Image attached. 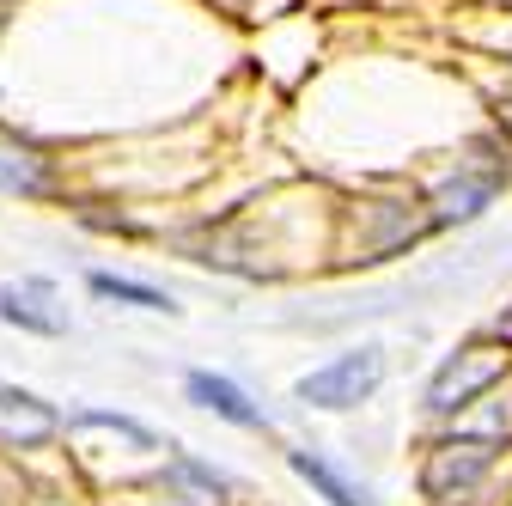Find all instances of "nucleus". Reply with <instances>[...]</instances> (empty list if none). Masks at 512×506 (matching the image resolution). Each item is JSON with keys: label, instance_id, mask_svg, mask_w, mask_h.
Returning <instances> with one entry per match:
<instances>
[{"label": "nucleus", "instance_id": "2", "mask_svg": "<svg viewBox=\"0 0 512 506\" xmlns=\"http://www.w3.org/2000/svg\"><path fill=\"white\" fill-rule=\"evenodd\" d=\"M378 385H384V354L354 348V354H336L330 366L305 372L299 378V403H311V409H360Z\"/></svg>", "mask_w": 512, "mask_h": 506}, {"label": "nucleus", "instance_id": "8", "mask_svg": "<svg viewBox=\"0 0 512 506\" xmlns=\"http://www.w3.org/2000/svg\"><path fill=\"white\" fill-rule=\"evenodd\" d=\"M494 183H500V177H458V183H445L439 196H433V220H439V226H452V220H476V214H482V202L494 196Z\"/></svg>", "mask_w": 512, "mask_h": 506}, {"label": "nucleus", "instance_id": "1", "mask_svg": "<svg viewBox=\"0 0 512 506\" xmlns=\"http://www.w3.org/2000/svg\"><path fill=\"white\" fill-rule=\"evenodd\" d=\"M506 366H512V348H500V342H476V348L452 354V360L433 372V385H427V409L433 415L470 409L482 391H494L500 378H506Z\"/></svg>", "mask_w": 512, "mask_h": 506}, {"label": "nucleus", "instance_id": "4", "mask_svg": "<svg viewBox=\"0 0 512 506\" xmlns=\"http://www.w3.org/2000/svg\"><path fill=\"white\" fill-rule=\"evenodd\" d=\"M0 318L31 330V336H68V305H61V287L43 281V275H25V281L0 287Z\"/></svg>", "mask_w": 512, "mask_h": 506}, {"label": "nucleus", "instance_id": "3", "mask_svg": "<svg viewBox=\"0 0 512 506\" xmlns=\"http://www.w3.org/2000/svg\"><path fill=\"white\" fill-rule=\"evenodd\" d=\"M494 452H500L494 439H445V446H433L427 464H421L427 500H458V494H470V488L488 476Z\"/></svg>", "mask_w": 512, "mask_h": 506}, {"label": "nucleus", "instance_id": "9", "mask_svg": "<svg viewBox=\"0 0 512 506\" xmlns=\"http://www.w3.org/2000/svg\"><path fill=\"white\" fill-rule=\"evenodd\" d=\"M287 464H293V470H299V476H305L317 494H324L330 506H366V494H360V488H354L342 470H330V464L317 458V452H287Z\"/></svg>", "mask_w": 512, "mask_h": 506}, {"label": "nucleus", "instance_id": "11", "mask_svg": "<svg viewBox=\"0 0 512 506\" xmlns=\"http://www.w3.org/2000/svg\"><path fill=\"white\" fill-rule=\"evenodd\" d=\"M500 122H512V80H506V92H500Z\"/></svg>", "mask_w": 512, "mask_h": 506}, {"label": "nucleus", "instance_id": "5", "mask_svg": "<svg viewBox=\"0 0 512 506\" xmlns=\"http://www.w3.org/2000/svg\"><path fill=\"white\" fill-rule=\"evenodd\" d=\"M55 409L19 385H0V439L7 446H43V439H55Z\"/></svg>", "mask_w": 512, "mask_h": 506}, {"label": "nucleus", "instance_id": "7", "mask_svg": "<svg viewBox=\"0 0 512 506\" xmlns=\"http://www.w3.org/2000/svg\"><path fill=\"white\" fill-rule=\"evenodd\" d=\"M0 189H7V196H43L49 189V159L37 147L0 141Z\"/></svg>", "mask_w": 512, "mask_h": 506}, {"label": "nucleus", "instance_id": "10", "mask_svg": "<svg viewBox=\"0 0 512 506\" xmlns=\"http://www.w3.org/2000/svg\"><path fill=\"white\" fill-rule=\"evenodd\" d=\"M92 293L98 299H116V305H135V311H171V293H159L147 281H128V275H110V269L92 275Z\"/></svg>", "mask_w": 512, "mask_h": 506}, {"label": "nucleus", "instance_id": "6", "mask_svg": "<svg viewBox=\"0 0 512 506\" xmlns=\"http://www.w3.org/2000/svg\"><path fill=\"white\" fill-rule=\"evenodd\" d=\"M183 391H189V403H196V409H208V415H220V421H232V427H269V415L256 409V403L232 385V378H220V372H189Z\"/></svg>", "mask_w": 512, "mask_h": 506}]
</instances>
